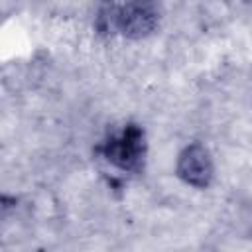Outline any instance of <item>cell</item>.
<instances>
[{"instance_id":"obj_1","label":"cell","mask_w":252,"mask_h":252,"mask_svg":"<svg viewBox=\"0 0 252 252\" xmlns=\"http://www.w3.org/2000/svg\"><path fill=\"white\" fill-rule=\"evenodd\" d=\"M161 16V0H100L96 8V30L122 37L150 35Z\"/></svg>"},{"instance_id":"obj_2","label":"cell","mask_w":252,"mask_h":252,"mask_svg":"<svg viewBox=\"0 0 252 252\" xmlns=\"http://www.w3.org/2000/svg\"><path fill=\"white\" fill-rule=\"evenodd\" d=\"M146 152V132L136 122L114 126L96 148V154L122 173H140L144 169Z\"/></svg>"},{"instance_id":"obj_3","label":"cell","mask_w":252,"mask_h":252,"mask_svg":"<svg viewBox=\"0 0 252 252\" xmlns=\"http://www.w3.org/2000/svg\"><path fill=\"white\" fill-rule=\"evenodd\" d=\"M175 173L183 183L195 189H207L215 177V165L209 150L199 142L185 146L177 156Z\"/></svg>"}]
</instances>
